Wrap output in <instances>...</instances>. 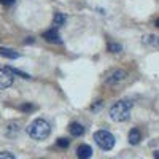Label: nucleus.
I'll list each match as a JSON object with an SVG mask.
<instances>
[{
    "label": "nucleus",
    "instance_id": "obj_1",
    "mask_svg": "<svg viewBox=\"0 0 159 159\" xmlns=\"http://www.w3.org/2000/svg\"><path fill=\"white\" fill-rule=\"evenodd\" d=\"M130 111H132V102L130 100H118L110 107V119L116 123H123L127 121L130 118Z\"/></svg>",
    "mask_w": 159,
    "mask_h": 159
},
{
    "label": "nucleus",
    "instance_id": "obj_2",
    "mask_svg": "<svg viewBox=\"0 0 159 159\" xmlns=\"http://www.w3.org/2000/svg\"><path fill=\"white\" fill-rule=\"evenodd\" d=\"M27 134L34 139V140H45L48 139V135L51 134V126L46 119L43 118H37L29 124L27 127Z\"/></svg>",
    "mask_w": 159,
    "mask_h": 159
},
{
    "label": "nucleus",
    "instance_id": "obj_3",
    "mask_svg": "<svg viewBox=\"0 0 159 159\" xmlns=\"http://www.w3.org/2000/svg\"><path fill=\"white\" fill-rule=\"evenodd\" d=\"M94 140L99 145V148H102L105 151H110L115 147V137L108 130H97L94 134Z\"/></svg>",
    "mask_w": 159,
    "mask_h": 159
},
{
    "label": "nucleus",
    "instance_id": "obj_4",
    "mask_svg": "<svg viewBox=\"0 0 159 159\" xmlns=\"http://www.w3.org/2000/svg\"><path fill=\"white\" fill-rule=\"evenodd\" d=\"M126 78H127V72H126V70L116 69V70H113L111 73L107 75V78H105V83L110 84V86H116V84H119L121 81H124Z\"/></svg>",
    "mask_w": 159,
    "mask_h": 159
},
{
    "label": "nucleus",
    "instance_id": "obj_5",
    "mask_svg": "<svg viewBox=\"0 0 159 159\" xmlns=\"http://www.w3.org/2000/svg\"><path fill=\"white\" fill-rule=\"evenodd\" d=\"M13 81H15V76L10 72V69H0V89H8L13 84Z\"/></svg>",
    "mask_w": 159,
    "mask_h": 159
},
{
    "label": "nucleus",
    "instance_id": "obj_6",
    "mask_svg": "<svg viewBox=\"0 0 159 159\" xmlns=\"http://www.w3.org/2000/svg\"><path fill=\"white\" fill-rule=\"evenodd\" d=\"M43 38L46 40L48 43H54V45H61V43H62L61 35H59V32H57L56 27H52V29L46 30V32L43 34Z\"/></svg>",
    "mask_w": 159,
    "mask_h": 159
},
{
    "label": "nucleus",
    "instance_id": "obj_7",
    "mask_svg": "<svg viewBox=\"0 0 159 159\" xmlns=\"http://www.w3.org/2000/svg\"><path fill=\"white\" fill-rule=\"evenodd\" d=\"M92 156V148L89 145H80L76 148V157L78 159H89Z\"/></svg>",
    "mask_w": 159,
    "mask_h": 159
},
{
    "label": "nucleus",
    "instance_id": "obj_8",
    "mask_svg": "<svg viewBox=\"0 0 159 159\" xmlns=\"http://www.w3.org/2000/svg\"><path fill=\"white\" fill-rule=\"evenodd\" d=\"M143 43L147 46L154 48V49H159V37L157 35H145L143 37Z\"/></svg>",
    "mask_w": 159,
    "mask_h": 159
},
{
    "label": "nucleus",
    "instance_id": "obj_9",
    "mask_svg": "<svg viewBox=\"0 0 159 159\" xmlns=\"http://www.w3.org/2000/svg\"><path fill=\"white\" fill-rule=\"evenodd\" d=\"M69 132H70L73 137H81L84 134V127L80 124V123H72L69 126Z\"/></svg>",
    "mask_w": 159,
    "mask_h": 159
},
{
    "label": "nucleus",
    "instance_id": "obj_10",
    "mask_svg": "<svg viewBox=\"0 0 159 159\" xmlns=\"http://www.w3.org/2000/svg\"><path fill=\"white\" fill-rule=\"evenodd\" d=\"M0 56H3L7 59H18L19 57V52L15 51V49H11V48H0Z\"/></svg>",
    "mask_w": 159,
    "mask_h": 159
},
{
    "label": "nucleus",
    "instance_id": "obj_11",
    "mask_svg": "<svg viewBox=\"0 0 159 159\" xmlns=\"http://www.w3.org/2000/svg\"><path fill=\"white\" fill-rule=\"evenodd\" d=\"M140 140H142L140 130L135 129V127H134V129H130V132H129V143H130V145H139Z\"/></svg>",
    "mask_w": 159,
    "mask_h": 159
},
{
    "label": "nucleus",
    "instance_id": "obj_12",
    "mask_svg": "<svg viewBox=\"0 0 159 159\" xmlns=\"http://www.w3.org/2000/svg\"><path fill=\"white\" fill-rule=\"evenodd\" d=\"M67 22V16L64 15V13H56L54 15V27H62V25Z\"/></svg>",
    "mask_w": 159,
    "mask_h": 159
},
{
    "label": "nucleus",
    "instance_id": "obj_13",
    "mask_svg": "<svg viewBox=\"0 0 159 159\" xmlns=\"http://www.w3.org/2000/svg\"><path fill=\"white\" fill-rule=\"evenodd\" d=\"M108 51L110 52H116V54H118V52L123 51V46L119 43H108Z\"/></svg>",
    "mask_w": 159,
    "mask_h": 159
},
{
    "label": "nucleus",
    "instance_id": "obj_14",
    "mask_svg": "<svg viewBox=\"0 0 159 159\" xmlns=\"http://www.w3.org/2000/svg\"><path fill=\"white\" fill-rule=\"evenodd\" d=\"M70 140L69 139H57V147L59 148H69Z\"/></svg>",
    "mask_w": 159,
    "mask_h": 159
},
{
    "label": "nucleus",
    "instance_id": "obj_15",
    "mask_svg": "<svg viewBox=\"0 0 159 159\" xmlns=\"http://www.w3.org/2000/svg\"><path fill=\"white\" fill-rule=\"evenodd\" d=\"M8 69H10V72H11L13 75H19L21 78H27V80L30 78L27 73H24V72H21V70H18V69H13V67H8Z\"/></svg>",
    "mask_w": 159,
    "mask_h": 159
},
{
    "label": "nucleus",
    "instance_id": "obj_16",
    "mask_svg": "<svg viewBox=\"0 0 159 159\" xmlns=\"http://www.w3.org/2000/svg\"><path fill=\"white\" fill-rule=\"evenodd\" d=\"M0 159H16L10 151H0Z\"/></svg>",
    "mask_w": 159,
    "mask_h": 159
},
{
    "label": "nucleus",
    "instance_id": "obj_17",
    "mask_svg": "<svg viewBox=\"0 0 159 159\" xmlns=\"http://www.w3.org/2000/svg\"><path fill=\"white\" fill-rule=\"evenodd\" d=\"M0 3L10 7V5H15V3H16V0H0Z\"/></svg>",
    "mask_w": 159,
    "mask_h": 159
},
{
    "label": "nucleus",
    "instance_id": "obj_18",
    "mask_svg": "<svg viewBox=\"0 0 159 159\" xmlns=\"http://www.w3.org/2000/svg\"><path fill=\"white\" fill-rule=\"evenodd\" d=\"M35 107L34 105H21V110L22 111H30V110H34Z\"/></svg>",
    "mask_w": 159,
    "mask_h": 159
},
{
    "label": "nucleus",
    "instance_id": "obj_19",
    "mask_svg": "<svg viewBox=\"0 0 159 159\" xmlns=\"http://www.w3.org/2000/svg\"><path fill=\"white\" fill-rule=\"evenodd\" d=\"M24 43H34V38H32V37H29L27 40H24Z\"/></svg>",
    "mask_w": 159,
    "mask_h": 159
},
{
    "label": "nucleus",
    "instance_id": "obj_20",
    "mask_svg": "<svg viewBox=\"0 0 159 159\" xmlns=\"http://www.w3.org/2000/svg\"><path fill=\"white\" fill-rule=\"evenodd\" d=\"M154 159H159V151H154Z\"/></svg>",
    "mask_w": 159,
    "mask_h": 159
},
{
    "label": "nucleus",
    "instance_id": "obj_21",
    "mask_svg": "<svg viewBox=\"0 0 159 159\" xmlns=\"http://www.w3.org/2000/svg\"><path fill=\"white\" fill-rule=\"evenodd\" d=\"M156 25H157V27H159V19H157V21H156Z\"/></svg>",
    "mask_w": 159,
    "mask_h": 159
}]
</instances>
